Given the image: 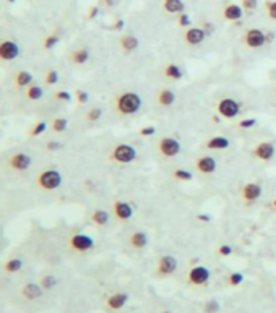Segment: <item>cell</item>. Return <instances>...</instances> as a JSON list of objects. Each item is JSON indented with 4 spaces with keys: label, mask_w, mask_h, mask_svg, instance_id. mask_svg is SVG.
Returning a JSON list of instances; mask_svg holds the SVG:
<instances>
[{
    "label": "cell",
    "mask_w": 276,
    "mask_h": 313,
    "mask_svg": "<svg viewBox=\"0 0 276 313\" xmlns=\"http://www.w3.org/2000/svg\"><path fill=\"white\" fill-rule=\"evenodd\" d=\"M102 117V109L101 107H91L87 110V114H85V119H87V122H90V124H94V122H97Z\"/></svg>",
    "instance_id": "cell-32"
},
{
    "label": "cell",
    "mask_w": 276,
    "mask_h": 313,
    "mask_svg": "<svg viewBox=\"0 0 276 313\" xmlns=\"http://www.w3.org/2000/svg\"><path fill=\"white\" fill-rule=\"evenodd\" d=\"M205 29V33L210 36V34H213L214 33V26H213V23H203V26H201Z\"/></svg>",
    "instance_id": "cell-50"
},
{
    "label": "cell",
    "mask_w": 276,
    "mask_h": 313,
    "mask_svg": "<svg viewBox=\"0 0 276 313\" xmlns=\"http://www.w3.org/2000/svg\"><path fill=\"white\" fill-rule=\"evenodd\" d=\"M156 150L159 153V156H163L164 159H173L181 155L182 145H181V141L174 137H163L158 140Z\"/></svg>",
    "instance_id": "cell-4"
},
{
    "label": "cell",
    "mask_w": 276,
    "mask_h": 313,
    "mask_svg": "<svg viewBox=\"0 0 276 313\" xmlns=\"http://www.w3.org/2000/svg\"><path fill=\"white\" fill-rule=\"evenodd\" d=\"M177 269V260L173 255H163L161 258L158 260L156 265V271L155 274L158 278H168V276L174 274Z\"/></svg>",
    "instance_id": "cell-9"
},
{
    "label": "cell",
    "mask_w": 276,
    "mask_h": 313,
    "mask_svg": "<svg viewBox=\"0 0 276 313\" xmlns=\"http://www.w3.org/2000/svg\"><path fill=\"white\" fill-rule=\"evenodd\" d=\"M47 130V122L44 120H39V122H36V124L29 128V132H28V137L29 138H36V137H39V135H42Z\"/></svg>",
    "instance_id": "cell-31"
},
{
    "label": "cell",
    "mask_w": 276,
    "mask_h": 313,
    "mask_svg": "<svg viewBox=\"0 0 276 313\" xmlns=\"http://www.w3.org/2000/svg\"><path fill=\"white\" fill-rule=\"evenodd\" d=\"M20 55V46L15 41L5 39L0 42V60L3 62H11Z\"/></svg>",
    "instance_id": "cell-14"
},
{
    "label": "cell",
    "mask_w": 276,
    "mask_h": 313,
    "mask_svg": "<svg viewBox=\"0 0 276 313\" xmlns=\"http://www.w3.org/2000/svg\"><path fill=\"white\" fill-rule=\"evenodd\" d=\"M242 41H244V44L247 46L249 49H260L265 44H268V42H267V33L263 31V29H259V28L247 29V31L244 33Z\"/></svg>",
    "instance_id": "cell-6"
},
{
    "label": "cell",
    "mask_w": 276,
    "mask_h": 313,
    "mask_svg": "<svg viewBox=\"0 0 276 313\" xmlns=\"http://www.w3.org/2000/svg\"><path fill=\"white\" fill-rule=\"evenodd\" d=\"M164 77L171 81H179L184 78V70L177 64H168L164 67Z\"/></svg>",
    "instance_id": "cell-27"
},
{
    "label": "cell",
    "mask_w": 276,
    "mask_h": 313,
    "mask_svg": "<svg viewBox=\"0 0 276 313\" xmlns=\"http://www.w3.org/2000/svg\"><path fill=\"white\" fill-rule=\"evenodd\" d=\"M244 282V274L242 273H231L229 274V278H228V284L231 287H237V286H241Z\"/></svg>",
    "instance_id": "cell-41"
},
{
    "label": "cell",
    "mask_w": 276,
    "mask_h": 313,
    "mask_svg": "<svg viewBox=\"0 0 276 313\" xmlns=\"http://www.w3.org/2000/svg\"><path fill=\"white\" fill-rule=\"evenodd\" d=\"M39 284L42 286V289H44V291H51L52 287H55V284H57V279H55L54 276H51V274H46V276H42V278H41Z\"/></svg>",
    "instance_id": "cell-36"
},
{
    "label": "cell",
    "mask_w": 276,
    "mask_h": 313,
    "mask_svg": "<svg viewBox=\"0 0 276 313\" xmlns=\"http://www.w3.org/2000/svg\"><path fill=\"white\" fill-rule=\"evenodd\" d=\"M64 177L57 169H44L36 177V187L42 192H54L62 187Z\"/></svg>",
    "instance_id": "cell-2"
},
{
    "label": "cell",
    "mask_w": 276,
    "mask_h": 313,
    "mask_svg": "<svg viewBox=\"0 0 276 313\" xmlns=\"http://www.w3.org/2000/svg\"><path fill=\"white\" fill-rule=\"evenodd\" d=\"M42 294H44V289H42L41 284H36V282L24 284L23 289H21V296L26 300H38Z\"/></svg>",
    "instance_id": "cell-21"
},
{
    "label": "cell",
    "mask_w": 276,
    "mask_h": 313,
    "mask_svg": "<svg viewBox=\"0 0 276 313\" xmlns=\"http://www.w3.org/2000/svg\"><path fill=\"white\" fill-rule=\"evenodd\" d=\"M97 15H99V7H96V5H94V7H91V8H90V11H88V18H90V20H94V18H96Z\"/></svg>",
    "instance_id": "cell-49"
},
{
    "label": "cell",
    "mask_w": 276,
    "mask_h": 313,
    "mask_svg": "<svg viewBox=\"0 0 276 313\" xmlns=\"http://www.w3.org/2000/svg\"><path fill=\"white\" fill-rule=\"evenodd\" d=\"M69 247L73 251L85 253V251H90L94 248V238L88 234H75L69 238Z\"/></svg>",
    "instance_id": "cell-8"
},
{
    "label": "cell",
    "mask_w": 276,
    "mask_h": 313,
    "mask_svg": "<svg viewBox=\"0 0 276 313\" xmlns=\"http://www.w3.org/2000/svg\"><path fill=\"white\" fill-rule=\"evenodd\" d=\"M106 3H107V7H110V5L114 3V0H106Z\"/></svg>",
    "instance_id": "cell-55"
},
{
    "label": "cell",
    "mask_w": 276,
    "mask_h": 313,
    "mask_svg": "<svg viewBox=\"0 0 276 313\" xmlns=\"http://www.w3.org/2000/svg\"><path fill=\"white\" fill-rule=\"evenodd\" d=\"M44 83L49 84V86H54V84L59 83V72L54 69H49L44 73Z\"/></svg>",
    "instance_id": "cell-35"
},
{
    "label": "cell",
    "mask_w": 276,
    "mask_h": 313,
    "mask_svg": "<svg viewBox=\"0 0 276 313\" xmlns=\"http://www.w3.org/2000/svg\"><path fill=\"white\" fill-rule=\"evenodd\" d=\"M24 96L29 101H41L42 96H44V89H42L39 84H29V86L24 89Z\"/></svg>",
    "instance_id": "cell-28"
},
{
    "label": "cell",
    "mask_w": 276,
    "mask_h": 313,
    "mask_svg": "<svg viewBox=\"0 0 276 313\" xmlns=\"http://www.w3.org/2000/svg\"><path fill=\"white\" fill-rule=\"evenodd\" d=\"M206 33L201 26H190L185 33H184V41L187 46H200L201 42L206 39Z\"/></svg>",
    "instance_id": "cell-15"
},
{
    "label": "cell",
    "mask_w": 276,
    "mask_h": 313,
    "mask_svg": "<svg viewBox=\"0 0 276 313\" xmlns=\"http://www.w3.org/2000/svg\"><path fill=\"white\" fill-rule=\"evenodd\" d=\"M197 219L200 221V223H210V221H211V216H210V214H203V213H200L198 216H197Z\"/></svg>",
    "instance_id": "cell-52"
},
{
    "label": "cell",
    "mask_w": 276,
    "mask_h": 313,
    "mask_svg": "<svg viewBox=\"0 0 276 313\" xmlns=\"http://www.w3.org/2000/svg\"><path fill=\"white\" fill-rule=\"evenodd\" d=\"M156 133V127H153V125H146V127H142L138 130V135L140 137H145V138H148L151 137V135H155Z\"/></svg>",
    "instance_id": "cell-45"
},
{
    "label": "cell",
    "mask_w": 276,
    "mask_h": 313,
    "mask_svg": "<svg viewBox=\"0 0 276 313\" xmlns=\"http://www.w3.org/2000/svg\"><path fill=\"white\" fill-rule=\"evenodd\" d=\"M173 177L179 182H190L193 179V174L187 169H174L173 170Z\"/></svg>",
    "instance_id": "cell-33"
},
{
    "label": "cell",
    "mask_w": 276,
    "mask_h": 313,
    "mask_svg": "<svg viewBox=\"0 0 276 313\" xmlns=\"http://www.w3.org/2000/svg\"><path fill=\"white\" fill-rule=\"evenodd\" d=\"M219 310H221V305H219V302L216 299L208 300V302L205 304V307H203L205 313H219Z\"/></svg>",
    "instance_id": "cell-40"
},
{
    "label": "cell",
    "mask_w": 276,
    "mask_h": 313,
    "mask_svg": "<svg viewBox=\"0 0 276 313\" xmlns=\"http://www.w3.org/2000/svg\"><path fill=\"white\" fill-rule=\"evenodd\" d=\"M33 159L26 153H15L13 156L8 159V165L11 170L15 172H26V170L31 167Z\"/></svg>",
    "instance_id": "cell-11"
},
{
    "label": "cell",
    "mask_w": 276,
    "mask_h": 313,
    "mask_svg": "<svg viewBox=\"0 0 276 313\" xmlns=\"http://www.w3.org/2000/svg\"><path fill=\"white\" fill-rule=\"evenodd\" d=\"M142 96L135 91H122L114 97V110L122 117H130L142 109Z\"/></svg>",
    "instance_id": "cell-1"
},
{
    "label": "cell",
    "mask_w": 276,
    "mask_h": 313,
    "mask_svg": "<svg viewBox=\"0 0 276 313\" xmlns=\"http://www.w3.org/2000/svg\"><path fill=\"white\" fill-rule=\"evenodd\" d=\"M263 195V187L260 185L259 182H249L245 183V185L242 187L241 190V196L242 200L245 201V203H255L257 200L260 198V196Z\"/></svg>",
    "instance_id": "cell-12"
},
{
    "label": "cell",
    "mask_w": 276,
    "mask_h": 313,
    "mask_svg": "<svg viewBox=\"0 0 276 313\" xmlns=\"http://www.w3.org/2000/svg\"><path fill=\"white\" fill-rule=\"evenodd\" d=\"M210 278H211V271L206 266H193V268H190V271L187 274L188 284L195 286V287L208 284V282H210Z\"/></svg>",
    "instance_id": "cell-7"
},
{
    "label": "cell",
    "mask_w": 276,
    "mask_h": 313,
    "mask_svg": "<svg viewBox=\"0 0 276 313\" xmlns=\"http://www.w3.org/2000/svg\"><path fill=\"white\" fill-rule=\"evenodd\" d=\"M156 102L159 107H171L176 102V93L169 88L159 89L156 94Z\"/></svg>",
    "instance_id": "cell-22"
},
{
    "label": "cell",
    "mask_w": 276,
    "mask_h": 313,
    "mask_svg": "<svg viewBox=\"0 0 276 313\" xmlns=\"http://www.w3.org/2000/svg\"><path fill=\"white\" fill-rule=\"evenodd\" d=\"M216 114L219 115L221 119H226V120H232L236 119L239 114H241V104H239L236 99H232V97H223V99H219L216 102Z\"/></svg>",
    "instance_id": "cell-5"
},
{
    "label": "cell",
    "mask_w": 276,
    "mask_h": 313,
    "mask_svg": "<svg viewBox=\"0 0 276 313\" xmlns=\"http://www.w3.org/2000/svg\"><path fill=\"white\" fill-rule=\"evenodd\" d=\"M252 155L255 159H259V161L267 162L270 159H273V156L276 155V146L272 141H260V143L255 145Z\"/></svg>",
    "instance_id": "cell-10"
},
{
    "label": "cell",
    "mask_w": 276,
    "mask_h": 313,
    "mask_svg": "<svg viewBox=\"0 0 276 313\" xmlns=\"http://www.w3.org/2000/svg\"><path fill=\"white\" fill-rule=\"evenodd\" d=\"M90 57H91V54L88 51V47H85V46L75 49V51L70 54V60L75 65H85L90 60Z\"/></svg>",
    "instance_id": "cell-25"
},
{
    "label": "cell",
    "mask_w": 276,
    "mask_h": 313,
    "mask_svg": "<svg viewBox=\"0 0 276 313\" xmlns=\"http://www.w3.org/2000/svg\"><path fill=\"white\" fill-rule=\"evenodd\" d=\"M275 97H276V86H275Z\"/></svg>",
    "instance_id": "cell-57"
},
{
    "label": "cell",
    "mask_w": 276,
    "mask_h": 313,
    "mask_svg": "<svg viewBox=\"0 0 276 313\" xmlns=\"http://www.w3.org/2000/svg\"><path fill=\"white\" fill-rule=\"evenodd\" d=\"M137 155L138 153H137V148H135V146L128 145V143H119L112 148L109 157H110V161L125 165V164L133 162L135 159H137Z\"/></svg>",
    "instance_id": "cell-3"
},
{
    "label": "cell",
    "mask_w": 276,
    "mask_h": 313,
    "mask_svg": "<svg viewBox=\"0 0 276 313\" xmlns=\"http://www.w3.org/2000/svg\"><path fill=\"white\" fill-rule=\"evenodd\" d=\"M73 96H75V101H77V104H80V106H85V104H88V101H90V93L85 89H77Z\"/></svg>",
    "instance_id": "cell-39"
},
{
    "label": "cell",
    "mask_w": 276,
    "mask_h": 313,
    "mask_svg": "<svg viewBox=\"0 0 276 313\" xmlns=\"http://www.w3.org/2000/svg\"><path fill=\"white\" fill-rule=\"evenodd\" d=\"M34 81V78H33V73L31 72H28V70H20V72H16L15 73V77H13V83H15V86L16 88H20V89H26L29 84H33Z\"/></svg>",
    "instance_id": "cell-24"
},
{
    "label": "cell",
    "mask_w": 276,
    "mask_h": 313,
    "mask_svg": "<svg viewBox=\"0 0 276 313\" xmlns=\"http://www.w3.org/2000/svg\"><path fill=\"white\" fill-rule=\"evenodd\" d=\"M229 146H231L229 138L223 137V135H216V137L208 138L205 143V148L210 151H224V150H228Z\"/></svg>",
    "instance_id": "cell-18"
},
{
    "label": "cell",
    "mask_w": 276,
    "mask_h": 313,
    "mask_svg": "<svg viewBox=\"0 0 276 313\" xmlns=\"http://www.w3.org/2000/svg\"><path fill=\"white\" fill-rule=\"evenodd\" d=\"M62 148H64V143H62V141L54 140V141H47V143H46V150H47V151H60Z\"/></svg>",
    "instance_id": "cell-46"
},
{
    "label": "cell",
    "mask_w": 276,
    "mask_h": 313,
    "mask_svg": "<svg viewBox=\"0 0 276 313\" xmlns=\"http://www.w3.org/2000/svg\"><path fill=\"white\" fill-rule=\"evenodd\" d=\"M52 97H54L55 101H59V102H70L73 96H72L70 91L60 89V91H55V93L52 94Z\"/></svg>",
    "instance_id": "cell-37"
},
{
    "label": "cell",
    "mask_w": 276,
    "mask_h": 313,
    "mask_svg": "<svg viewBox=\"0 0 276 313\" xmlns=\"http://www.w3.org/2000/svg\"><path fill=\"white\" fill-rule=\"evenodd\" d=\"M272 210H273V211H276V198L272 201Z\"/></svg>",
    "instance_id": "cell-54"
},
{
    "label": "cell",
    "mask_w": 276,
    "mask_h": 313,
    "mask_svg": "<svg viewBox=\"0 0 276 313\" xmlns=\"http://www.w3.org/2000/svg\"><path fill=\"white\" fill-rule=\"evenodd\" d=\"M259 124V120L255 117H249V119H242L241 122H237V127L239 128H252Z\"/></svg>",
    "instance_id": "cell-42"
},
{
    "label": "cell",
    "mask_w": 276,
    "mask_h": 313,
    "mask_svg": "<svg viewBox=\"0 0 276 313\" xmlns=\"http://www.w3.org/2000/svg\"><path fill=\"white\" fill-rule=\"evenodd\" d=\"M273 39H275V34L273 33H267V42L273 41Z\"/></svg>",
    "instance_id": "cell-53"
},
{
    "label": "cell",
    "mask_w": 276,
    "mask_h": 313,
    "mask_svg": "<svg viewBox=\"0 0 276 313\" xmlns=\"http://www.w3.org/2000/svg\"><path fill=\"white\" fill-rule=\"evenodd\" d=\"M244 16V8L242 5L237 3H228L223 8V18L228 21H239Z\"/></svg>",
    "instance_id": "cell-20"
},
{
    "label": "cell",
    "mask_w": 276,
    "mask_h": 313,
    "mask_svg": "<svg viewBox=\"0 0 276 313\" xmlns=\"http://www.w3.org/2000/svg\"><path fill=\"white\" fill-rule=\"evenodd\" d=\"M163 8L171 15H181L185 10V3L182 0H163Z\"/></svg>",
    "instance_id": "cell-26"
},
{
    "label": "cell",
    "mask_w": 276,
    "mask_h": 313,
    "mask_svg": "<svg viewBox=\"0 0 276 313\" xmlns=\"http://www.w3.org/2000/svg\"><path fill=\"white\" fill-rule=\"evenodd\" d=\"M91 223H93L94 226H106L109 223V213L106 210H94L93 213H91Z\"/></svg>",
    "instance_id": "cell-29"
},
{
    "label": "cell",
    "mask_w": 276,
    "mask_h": 313,
    "mask_svg": "<svg viewBox=\"0 0 276 313\" xmlns=\"http://www.w3.org/2000/svg\"><path fill=\"white\" fill-rule=\"evenodd\" d=\"M112 213L117 221H128L133 216V208L124 200H115L112 203Z\"/></svg>",
    "instance_id": "cell-16"
},
{
    "label": "cell",
    "mask_w": 276,
    "mask_h": 313,
    "mask_svg": "<svg viewBox=\"0 0 276 313\" xmlns=\"http://www.w3.org/2000/svg\"><path fill=\"white\" fill-rule=\"evenodd\" d=\"M128 302V294L127 292H114L106 299V307L109 310L117 312L120 309H124Z\"/></svg>",
    "instance_id": "cell-17"
},
{
    "label": "cell",
    "mask_w": 276,
    "mask_h": 313,
    "mask_svg": "<svg viewBox=\"0 0 276 313\" xmlns=\"http://www.w3.org/2000/svg\"><path fill=\"white\" fill-rule=\"evenodd\" d=\"M161 313H173V312H169V310H164V312H161Z\"/></svg>",
    "instance_id": "cell-56"
},
{
    "label": "cell",
    "mask_w": 276,
    "mask_h": 313,
    "mask_svg": "<svg viewBox=\"0 0 276 313\" xmlns=\"http://www.w3.org/2000/svg\"><path fill=\"white\" fill-rule=\"evenodd\" d=\"M67 128H69V120H67L65 117H55L52 120V132L62 133V132L67 130Z\"/></svg>",
    "instance_id": "cell-34"
},
{
    "label": "cell",
    "mask_w": 276,
    "mask_h": 313,
    "mask_svg": "<svg viewBox=\"0 0 276 313\" xmlns=\"http://www.w3.org/2000/svg\"><path fill=\"white\" fill-rule=\"evenodd\" d=\"M193 167L198 174L210 175V174L216 172L218 164H216V159H214L213 156H200V157L195 159Z\"/></svg>",
    "instance_id": "cell-13"
},
{
    "label": "cell",
    "mask_w": 276,
    "mask_h": 313,
    "mask_svg": "<svg viewBox=\"0 0 276 313\" xmlns=\"http://www.w3.org/2000/svg\"><path fill=\"white\" fill-rule=\"evenodd\" d=\"M265 8H267V15L272 20H276V0H268L265 3Z\"/></svg>",
    "instance_id": "cell-43"
},
{
    "label": "cell",
    "mask_w": 276,
    "mask_h": 313,
    "mask_svg": "<svg viewBox=\"0 0 276 313\" xmlns=\"http://www.w3.org/2000/svg\"><path fill=\"white\" fill-rule=\"evenodd\" d=\"M177 23H179V26L182 28H188L190 24H192V20H190V16L187 13H181L179 18H177Z\"/></svg>",
    "instance_id": "cell-47"
},
{
    "label": "cell",
    "mask_w": 276,
    "mask_h": 313,
    "mask_svg": "<svg viewBox=\"0 0 276 313\" xmlns=\"http://www.w3.org/2000/svg\"><path fill=\"white\" fill-rule=\"evenodd\" d=\"M218 255L219 256H229V255H232V247L231 245H221V247L218 248Z\"/></svg>",
    "instance_id": "cell-48"
},
{
    "label": "cell",
    "mask_w": 276,
    "mask_h": 313,
    "mask_svg": "<svg viewBox=\"0 0 276 313\" xmlns=\"http://www.w3.org/2000/svg\"><path fill=\"white\" fill-rule=\"evenodd\" d=\"M21 268H23V260H20V258H10L8 261H5V265H3L5 273H8V274H15L20 271Z\"/></svg>",
    "instance_id": "cell-30"
},
{
    "label": "cell",
    "mask_w": 276,
    "mask_h": 313,
    "mask_svg": "<svg viewBox=\"0 0 276 313\" xmlns=\"http://www.w3.org/2000/svg\"><path fill=\"white\" fill-rule=\"evenodd\" d=\"M59 42H60L59 34H49L47 38H46L44 41H42V47L47 49V51H49V49H54L55 46L59 44Z\"/></svg>",
    "instance_id": "cell-38"
},
{
    "label": "cell",
    "mask_w": 276,
    "mask_h": 313,
    "mask_svg": "<svg viewBox=\"0 0 276 313\" xmlns=\"http://www.w3.org/2000/svg\"><path fill=\"white\" fill-rule=\"evenodd\" d=\"M138 46H140V41H138L137 36H133V34H124L119 39V47L124 54L135 52L138 49Z\"/></svg>",
    "instance_id": "cell-19"
},
{
    "label": "cell",
    "mask_w": 276,
    "mask_h": 313,
    "mask_svg": "<svg viewBox=\"0 0 276 313\" xmlns=\"http://www.w3.org/2000/svg\"><path fill=\"white\" fill-rule=\"evenodd\" d=\"M241 5H242L244 10L254 11L257 7H259V0H241Z\"/></svg>",
    "instance_id": "cell-44"
},
{
    "label": "cell",
    "mask_w": 276,
    "mask_h": 313,
    "mask_svg": "<svg viewBox=\"0 0 276 313\" xmlns=\"http://www.w3.org/2000/svg\"><path fill=\"white\" fill-rule=\"evenodd\" d=\"M128 245L133 250H143L148 245V235L142 231H135L128 235Z\"/></svg>",
    "instance_id": "cell-23"
},
{
    "label": "cell",
    "mask_w": 276,
    "mask_h": 313,
    "mask_svg": "<svg viewBox=\"0 0 276 313\" xmlns=\"http://www.w3.org/2000/svg\"><path fill=\"white\" fill-rule=\"evenodd\" d=\"M112 28L115 29V31H122V29L125 28V21H124V20H117V21L114 23V26H112Z\"/></svg>",
    "instance_id": "cell-51"
}]
</instances>
